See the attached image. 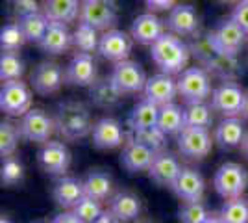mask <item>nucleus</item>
<instances>
[{
    "label": "nucleus",
    "instance_id": "nucleus-2",
    "mask_svg": "<svg viewBox=\"0 0 248 223\" xmlns=\"http://www.w3.org/2000/svg\"><path fill=\"white\" fill-rule=\"evenodd\" d=\"M152 62L159 67V73L182 74L189 64V47L174 34H163L150 47Z\"/></svg>",
    "mask_w": 248,
    "mask_h": 223
},
{
    "label": "nucleus",
    "instance_id": "nucleus-3",
    "mask_svg": "<svg viewBox=\"0 0 248 223\" xmlns=\"http://www.w3.org/2000/svg\"><path fill=\"white\" fill-rule=\"evenodd\" d=\"M178 82V95L186 103H206L207 97H211V76L204 67H187L176 78Z\"/></svg>",
    "mask_w": 248,
    "mask_h": 223
},
{
    "label": "nucleus",
    "instance_id": "nucleus-27",
    "mask_svg": "<svg viewBox=\"0 0 248 223\" xmlns=\"http://www.w3.org/2000/svg\"><path fill=\"white\" fill-rule=\"evenodd\" d=\"M80 0H45L43 13L50 22H69L80 19Z\"/></svg>",
    "mask_w": 248,
    "mask_h": 223
},
{
    "label": "nucleus",
    "instance_id": "nucleus-50",
    "mask_svg": "<svg viewBox=\"0 0 248 223\" xmlns=\"http://www.w3.org/2000/svg\"><path fill=\"white\" fill-rule=\"evenodd\" d=\"M204 223H224V222L220 220V216L217 214V216H209V218H207V220Z\"/></svg>",
    "mask_w": 248,
    "mask_h": 223
},
{
    "label": "nucleus",
    "instance_id": "nucleus-48",
    "mask_svg": "<svg viewBox=\"0 0 248 223\" xmlns=\"http://www.w3.org/2000/svg\"><path fill=\"white\" fill-rule=\"evenodd\" d=\"M241 117L248 121V89L245 91V103H243V110H241Z\"/></svg>",
    "mask_w": 248,
    "mask_h": 223
},
{
    "label": "nucleus",
    "instance_id": "nucleus-1",
    "mask_svg": "<svg viewBox=\"0 0 248 223\" xmlns=\"http://www.w3.org/2000/svg\"><path fill=\"white\" fill-rule=\"evenodd\" d=\"M56 130L60 136L67 141H78L89 136L93 132V121H91V112L83 103L76 101H65L56 110Z\"/></svg>",
    "mask_w": 248,
    "mask_h": 223
},
{
    "label": "nucleus",
    "instance_id": "nucleus-34",
    "mask_svg": "<svg viewBox=\"0 0 248 223\" xmlns=\"http://www.w3.org/2000/svg\"><path fill=\"white\" fill-rule=\"evenodd\" d=\"M48 24H50V21L46 19V15L41 13V11H39V13H31V15H26V17L19 19V26H21L26 41H31V43L41 41L43 37H45V34H46Z\"/></svg>",
    "mask_w": 248,
    "mask_h": 223
},
{
    "label": "nucleus",
    "instance_id": "nucleus-22",
    "mask_svg": "<svg viewBox=\"0 0 248 223\" xmlns=\"http://www.w3.org/2000/svg\"><path fill=\"white\" fill-rule=\"evenodd\" d=\"M198 13L193 6L189 4H176L172 10L169 11L167 17V28L174 35H193L198 30Z\"/></svg>",
    "mask_w": 248,
    "mask_h": 223
},
{
    "label": "nucleus",
    "instance_id": "nucleus-54",
    "mask_svg": "<svg viewBox=\"0 0 248 223\" xmlns=\"http://www.w3.org/2000/svg\"><path fill=\"white\" fill-rule=\"evenodd\" d=\"M80 2H83V0H80Z\"/></svg>",
    "mask_w": 248,
    "mask_h": 223
},
{
    "label": "nucleus",
    "instance_id": "nucleus-33",
    "mask_svg": "<svg viewBox=\"0 0 248 223\" xmlns=\"http://www.w3.org/2000/svg\"><path fill=\"white\" fill-rule=\"evenodd\" d=\"M73 45L78 52L91 54V52H94V51H98V45H100L98 30L93 28L91 24L78 22L76 30L73 32Z\"/></svg>",
    "mask_w": 248,
    "mask_h": 223
},
{
    "label": "nucleus",
    "instance_id": "nucleus-49",
    "mask_svg": "<svg viewBox=\"0 0 248 223\" xmlns=\"http://www.w3.org/2000/svg\"><path fill=\"white\" fill-rule=\"evenodd\" d=\"M241 151H243V154L248 158V132L247 136H245V139H243V143H241Z\"/></svg>",
    "mask_w": 248,
    "mask_h": 223
},
{
    "label": "nucleus",
    "instance_id": "nucleus-31",
    "mask_svg": "<svg viewBox=\"0 0 248 223\" xmlns=\"http://www.w3.org/2000/svg\"><path fill=\"white\" fill-rule=\"evenodd\" d=\"M157 127L165 132L167 136H178L186 128V117L184 108L178 106L176 103L159 106V117H157Z\"/></svg>",
    "mask_w": 248,
    "mask_h": 223
},
{
    "label": "nucleus",
    "instance_id": "nucleus-6",
    "mask_svg": "<svg viewBox=\"0 0 248 223\" xmlns=\"http://www.w3.org/2000/svg\"><path fill=\"white\" fill-rule=\"evenodd\" d=\"M115 0H83L80 8V22L91 24L98 32H108L117 24Z\"/></svg>",
    "mask_w": 248,
    "mask_h": 223
},
{
    "label": "nucleus",
    "instance_id": "nucleus-38",
    "mask_svg": "<svg viewBox=\"0 0 248 223\" xmlns=\"http://www.w3.org/2000/svg\"><path fill=\"white\" fill-rule=\"evenodd\" d=\"M24 43H26V37L22 34L19 22H10V24L2 26V30H0V47H2V52H17Z\"/></svg>",
    "mask_w": 248,
    "mask_h": 223
},
{
    "label": "nucleus",
    "instance_id": "nucleus-26",
    "mask_svg": "<svg viewBox=\"0 0 248 223\" xmlns=\"http://www.w3.org/2000/svg\"><path fill=\"white\" fill-rule=\"evenodd\" d=\"M109 212L121 223L134 222L141 214V201L132 191H119L109 201Z\"/></svg>",
    "mask_w": 248,
    "mask_h": 223
},
{
    "label": "nucleus",
    "instance_id": "nucleus-21",
    "mask_svg": "<svg viewBox=\"0 0 248 223\" xmlns=\"http://www.w3.org/2000/svg\"><path fill=\"white\" fill-rule=\"evenodd\" d=\"M184 170L180 166V162L176 158L174 154L167 153V151H161L155 154L154 162L148 170V177L157 184V186H172L174 181L178 179L180 171Z\"/></svg>",
    "mask_w": 248,
    "mask_h": 223
},
{
    "label": "nucleus",
    "instance_id": "nucleus-37",
    "mask_svg": "<svg viewBox=\"0 0 248 223\" xmlns=\"http://www.w3.org/2000/svg\"><path fill=\"white\" fill-rule=\"evenodd\" d=\"M132 138L137 139L139 143L146 145V147H150L152 151H155V153L165 151L167 134L161 130V128L157 127V125H154V127L141 128V130H135V132H132Z\"/></svg>",
    "mask_w": 248,
    "mask_h": 223
},
{
    "label": "nucleus",
    "instance_id": "nucleus-39",
    "mask_svg": "<svg viewBox=\"0 0 248 223\" xmlns=\"http://www.w3.org/2000/svg\"><path fill=\"white\" fill-rule=\"evenodd\" d=\"M19 138H21V132L15 125H11L10 121L0 123V154H2V158L13 156Z\"/></svg>",
    "mask_w": 248,
    "mask_h": 223
},
{
    "label": "nucleus",
    "instance_id": "nucleus-53",
    "mask_svg": "<svg viewBox=\"0 0 248 223\" xmlns=\"http://www.w3.org/2000/svg\"><path fill=\"white\" fill-rule=\"evenodd\" d=\"M146 223H152V222H146Z\"/></svg>",
    "mask_w": 248,
    "mask_h": 223
},
{
    "label": "nucleus",
    "instance_id": "nucleus-35",
    "mask_svg": "<svg viewBox=\"0 0 248 223\" xmlns=\"http://www.w3.org/2000/svg\"><path fill=\"white\" fill-rule=\"evenodd\" d=\"M218 216L224 223H248V201L243 197L226 199Z\"/></svg>",
    "mask_w": 248,
    "mask_h": 223
},
{
    "label": "nucleus",
    "instance_id": "nucleus-18",
    "mask_svg": "<svg viewBox=\"0 0 248 223\" xmlns=\"http://www.w3.org/2000/svg\"><path fill=\"white\" fill-rule=\"evenodd\" d=\"M155 151L139 143L137 139L130 138L123 145V154H121V164L124 170L130 173H139V171H148L152 162L155 158Z\"/></svg>",
    "mask_w": 248,
    "mask_h": 223
},
{
    "label": "nucleus",
    "instance_id": "nucleus-30",
    "mask_svg": "<svg viewBox=\"0 0 248 223\" xmlns=\"http://www.w3.org/2000/svg\"><path fill=\"white\" fill-rule=\"evenodd\" d=\"M83 191L87 197L102 203L113 193V179L106 171H91L83 181Z\"/></svg>",
    "mask_w": 248,
    "mask_h": 223
},
{
    "label": "nucleus",
    "instance_id": "nucleus-44",
    "mask_svg": "<svg viewBox=\"0 0 248 223\" xmlns=\"http://www.w3.org/2000/svg\"><path fill=\"white\" fill-rule=\"evenodd\" d=\"M232 19L248 34V0H241L232 11Z\"/></svg>",
    "mask_w": 248,
    "mask_h": 223
},
{
    "label": "nucleus",
    "instance_id": "nucleus-17",
    "mask_svg": "<svg viewBox=\"0 0 248 223\" xmlns=\"http://www.w3.org/2000/svg\"><path fill=\"white\" fill-rule=\"evenodd\" d=\"M93 143L94 147L104 149V151H111L124 145L126 141V134L123 130V125L115 119V117H102L94 123L93 127Z\"/></svg>",
    "mask_w": 248,
    "mask_h": 223
},
{
    "label": "nucleus",
    "instance_id": "nucleus-51",
    "mask_svg": "<svg viewBox=\"0 0 248 223\" xmlns=\"http://www.w3.org/2000/svg\"><path fill=\"white\" fill-rule=\"evenodd\" d=\"M0 223H13L10 220V218H6V216H2V218H0Z\"/></svg>",
    "mask_w": 248,
    "mask_h": 223
},
{
    "label": "nucleus",
    "instance_id": "nucleus-43",
    "mask_svg": "<svg viewBox=\"0 0 248 223\" xmlns=\"http://www.w3.org/2000/svg\"><path fill=\"white\" fill-rule=\"evenodd\" d=\"M11 8L15 11V15H19V19L31 13H39L37 0H11Z\"/></svg>",
    "mask_w": 248,
    "mask_h": 223
},
{
    "label": "nucleus",
    "instance_id": "nucleus-45",
    "mask_svg": "<svg viewBox=\"0 0 248 223\" xmlns=\"http://www.w3.org/2000/svg\"><path fill=\"white\" fill-rule=\"evenodd\" d=\"M145 4L152 11H170L176 6V0H145Z\"/></svg>",
    "mask_w": 248,
    "mask_h": 223
},
{
    "label": "nucleus",
    "instance_id": "nucleus-32",
    "mask_svg": "<svg viewBox=\"0 0 248 223\" xmlns=\"http://www.w3.org/2000/svg\"><path fill=\"white\" fill-rule=\"evenodd\" d=\"M186 127L209 128L213 125V108L207 103H187L184 108Z\"/></svg>",
    "mask_w": 248,
    "mask_h": 223
},
{
    "label": "nucleus",
    "instance_id": "nucleus-9",
    "mask_svg": "<svg viewBox=\"0 0 248 223\" xmlns=\"http://www.w3.org/2000/svg\"><path fill=\"white\" fill-rule=\"evenodd\" d=\"M56 130V123L45 110L31 108L28 114H24L19 123L21 138L35 143H46L50 141V136Z\"/></svg>",
    "mask_w": 248,
    "mask_h": 223
},
{
    "label": "nucleus",
    "instance_id": "nucleus-16",
    "mask_svg": "<svg viewBox=\"0 0 248 223\" xmlns=\"http://www.w3.org/2000/svg\"><path fill=\"white\" fill-rule=\"evenodd\" d=\"M145 99L152 101L157 106H165L174 103V99L178 97V82L172 74L167 73H157L152 74L145 86Z\"/></svg>",
    "mask_w": 248,
    "mask_h": 223
},
{
    "label": "nucleus",
    "instance_id": "nucleus-8",
    "mask_svg": "<svg viewBox=\"0 0 248 223\" xmlns=\"http://www.w3.org/2000/svg\"><path fill=\"white\" fill-rule=\"evenodd\" d=\"M178 151L189 160H204L211 153L213 141L207 128L186 127L178 134Z\"/></svg>",
    "mask_w": 248,
    "mask_h": 223
},
{
    "label": "nucleus",
    "instance_id": "nucleus-5",
    "mask_svg": "<svg viewBox=\"0 0 248 223\" xmlns=\"http://www.w3.org/2000/svg\"><path fill=\"white\" fill-rule=\"evenodd\" d=\"M213 186L220 197L224 199H235L243 197L248 186V171L235 162L222 164L213 177Z\"/></svg>",
    "mask_w": 248,
    "mask_h": 223
},
{
    "label": "nucleus",
    "instance_id": "nucleus-14",
    "mask_svg": "<svg viewBox=\"0 0 248 223\" xmlns=\"http://www.w3.org/2000/svg\"><path fill=\"white\" fill-rule=\"evenodd\" d=\"M65 73L56 62H41L31 73V87L39 95H52L62 89Z\"/></svg>",
    "mask_w": 248,
    "mask_h": 223
},
{
    "label": "nucleus",
    "instance_id": "nucleus-36",
    "mask_svg": "<svg viewBox=\"0 0 248 223\" xmlns=\"http://www.w3.org/2000/svg\"><path fill=\"white\" fill-rule=\"evenodd\" d=\"M24 74V62L17 52H2L0 56V80L11 82V80H21Z\"/></svg>",
    "mask_w": 248,
    "mask_h": 223
},
{
    "label": "nucleus",
    "instance_id": "nucleus-52",
    "mask_svg": "<svg viewBox=\"0 0 248 223\" xmlns=\"http://www.w3.org/2000/svg\"><path fill=\"white\" fill-rule=\"evenodd\" d=\"M218 2H224V4H228V2H241V0H218Z\"/></svg>",
    "mask_w": 248,
    "mask_h": 223
},
{
    "label": "nucleus",
    "instance_id": "nucleus-11",
    "mask_svg": "<svg viewBox=\"0 0 248 223\" xmlns=\"http://www.w3.org/2000/svg\"><path fill=\"white\" fill-rule=\"evenodd\" d=\"M245 103V91L235 82H222L211 93V108L224 117L241 116Z\"/></svg>",
    "mask_w": 248,
    "mask_h": 223
},
{
    "label": "nucleus",
    "instance_id": "nucleus-20",
    "mask_svg": "<svg viewBox=\"0 0 248 223\" xmlns=\"http://www.w3.org/2000/svg\"><path fill=\"white\" fill-rule=\"evenodd\" d=\"M130 34H132V39L134 41L152 47L165 34V24L154 13H141L132 22Z\"/></svg>",
    "mask_w": 248,
    "mask_h": 223
},
{
    "label": "nucleus",
    "instance_id": "nucleus-29",
    "mask_svg": "<svg viewBox=\"0 0 248 223\" xmlns=\"http://www.w3.org/2000/svg\"><path fill=\"white\" fill-rule=\"evenodd\" d=\"M91 101H93V104L96 108L111 110V108L121 104L123 93L111 82V78H104V80H96L91 86Z\"/></svg>",
    "mask_w": 248,
    "mask_h": 223
},
{
    "label": "nucleus",
    "instance_id": "nucleus-41",
    "mask_svg": "<svg viewBox=\"0 0 248 223\" xmlns=\"http://www.w3.org/2000/svg\"><path fill=\"white\" fill-rule=\"evenodd\" d=\"M73 212L76 214L83 223H93L94 220L104 212V210H102L100 201L91 199V197H87V195H85L82 201L78 203V205L73 208Z\"/></svg>",
    "mask_w": 248,
    "mask_h": 223
},
{
    "label": "nucleus",
    "instance_id": "nucleus-4",
    "mask_svg": "<svg viewBox=\"0 0 248 223\" xmlns=\"http://www.w3.org/2000/svg\"><path fill=\"white\" fill-rule=\"evenodd\" d=\"M247 35L248 34L230 17V19L220 21L215 26V30L209 34V37H207V43H209V47L215 52L233 58L243 49Z\"/></svg>",
    "mask_w": 248,
    "mask_h": 223
},
{
    "label": "nucleus",
    "instance_id": "nucleus-7",
    "mask_svg": "<svg viewBox=\"0 0 248 223\" xmlns=\"http://www.w3.org/2000/svg\"><path fill=\"white\" fill-rule=\"evenodd\" d=\"M0 110L8 116L22 117L31 110V89L22 80L2 82Z\"/></svg>",
    "mask_w": 248,
    "mask_h": 223
},
{
    "label": "nucleus",
    "instance_id": "nucleus-25",
    "mask_svg": "<svg viewBox=\"0 0 248 223\" xmlns=\"http://www.w3.org/2000/svg\"><path fill=\"white\" fill-rule=\"evenodd\" d=\"M54 201L58 203L63 208H74L78 203L85 197V191H83V181L73 179V177H63L60 181L54 184Z\"/></svg>",
    "mask_w": 248,
    "mask_h": 223
},
{
    "label": "nucleus",
    "instance_id": "nucleus-46",
    "mask_svg": "<svg viewBox=\"0 0 248 223\" xmlns=\"http://www.w3.org/2000/svg\"><path fill=\"white\" fill-rule=\"evenodd\" d=\"M52 223H83V222L74 212H62L54 218Z\"/></svg>",
    "mask_w": 248,
    "mask_h": 223
},
{
    "label": "nucleus",
    "instance_id": "nucleus-23",
    "mask_svg": "<svg viewBox=\"0 0 248 223\" xmlns=\"http://www.w3.org/2000/svg\"><path fill=\"white\" fill-rule=\"evenodd\" d=\"M247 136L245 125L239 117H224L215 127V143L224 151L241 147L243 139Z\"/></svg>",
    "mask_w": 248,
    "mask_h": 223
},
{
    "label": "nucleus",
    "instance_id": "nucleus-40",
    "mask_svg": "<svg viewBox=\"0 0 248 223\" xmlns=\"http://www.w3.org/2000/svg\"><path fill=\"white\" fill-rule=\"evenodd\" d=\"M178 216L182 223H204L209 218V212L202 201H184Z\"/></svg>",
    "mask_w": 248,
    "mask_h": 223
},
{
    "label": "nucleus",
    "instance_id": "nucleus-15",
    "mask_svg": "<svg viewBox=\"0 0 248 223\" xmlns=\"http://www.w3.org/2000/svg\"><path fill=\"white\" fill-rule=\"evenodd\" d=\"M132 37L128 34H124L123 30H108L100 35V45H98V52L104 60H109V62H124L128 60V56L132 52Z\"/></svg>",
    "mask_w": 248,
    "mask_h": 223
},
{
    "label": "nucleus",
    "instance_id": "nucleus-28",
    "mask_svg": "<svg viewBox=\"0 0 248 223\" xmlns=\"http://www.w3.org/2000/svg\"><path fill=\"white\" fill-rule=\"evenodd\" d=\"M157 117H159V106L154 104L152 101H148V99H143L132 108L126 123H128L130 130L135 132V130H141V128L157 125Z\"/></svg>",
    "mask_w": 248,
    "mask_h": 223
},
{
    "label": "nucleus",
    "instance_id": "nucleus-10",
    "mask_svg": "<svg viewBox=\"0 0 248 223\" xmlns=\"http://www.w3.org/2000/svg\"><path fill=\"white\" fill-rule=\"evenodd\" d=\"M109 78L119 87V91L123 95L145 91L146 80H148L145 71H143V67L137 62H132V60H124V62L115 64Z\"/></svg>",
    "mask_w": 248,
    "mask_h": 223
},
{
    "label": "nucleus",
    "instance_id": "nucleus-13",
    "mask_svg": "<svg viewBox=\"0 0 248 223\" xmlns=\"http://www.w3.org/2000/svg\"><path fill=\"white\" fill-rule=\"evenodd\" d=\"M65 82L78 87H91L96 82V62L93 54H74L65 67Z\"/></svg>",
    "mask_w": 248,
    "mask_h": 223
},
{
    "label": "nucleus",
    "instance_id": "nucleus-12",
    "mask_svg": "<svg viewBox=\"0 0 248 223\" xmlns=\"http://www.w3.org/2000/svg\"><path fill=\"white\" fill-rule=\"evenodd\" d=\"M37 162L43 171L50 175H63L71 166V151L63 141H46L37 153Z\"/></svg>",
    "mask_w": 248,
    "mask_h": 223
},
{
    "label": "nucleus",
    "instance_id": "nucleus-42",
    "mask_svg": "<svg viewBox=\"0 0 248 223\" xmlns=\"http://www.w3.org/2000/svg\"><path fill=\"white\" fill-rule=\"evenodd\" d=\"M22 177H24V168H22L21 160L13 158V156L4 160L2 170H0V179L6 186H13V184L21 182Z\"/></svg>",
    "mask_w": 248,
    "mask_h": 223
},
{
    "label": "nucleus",
    "instance_id": "nucleus-24",
    "mask_svg": "<svg viewBox=\"0 0 248 223\" xmlns=\"http://www.w3.org/2000/svg\"><path fill=\"white\" fill-rule=\"evenodd\" d=\"M73 45V34L69 32L65 22H50L46 34L39 41V47L46 54H63Z\"/></svg>",
    "mask_w": 248,
    "mask_h": 223
},
{
    "label": "nucleus",
    "instance_id": "nucleus-47",
    "mask_svg": "<svg viewBox=\"0 0 248 223\" xmlns=\"http://www.w3.org/2000/svg\"><path fill=\"white\" fill-rule=\"evenodd\" d=\"M93 223H121V222H119V220H117L109 210H104V212L100 214Z\"/></svg>",
    "mask_w": 248,
    "mask_h": 223
},
{
    "label": "nucleus",
    "instance_id": "nucleus-19",
    "mask_svg": "<svg viewBox=\"0 0 248 223\" xmlns=\"http://www.w3.org/2000/svg\"><path fill=\"white\" fill-rule=\"evenodd\" d=\"M170 190L180 197L182 201H202L204 191H206V181L200 175V171L193 168H184L180 171L178 179L170 186Z\"/></svg>",
    "mask_w": 248,
    "mask_h": 223
}]
</instances>
